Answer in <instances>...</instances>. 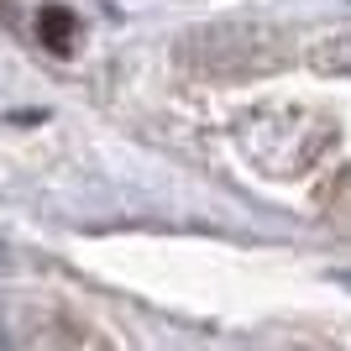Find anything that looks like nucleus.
<instances>
[{"label": "nucleus", "instance_id": "2", "mask_svg": "<svg viewBox=\"0 0 351 351\" xmlns=\"http://www.w3.org/2000/svg\"><path fill=\"white\" fill-rule=\"evenodd\" d=\"M37 32H43V43L53 47V53H69V32H73V16H69V11H43Z\"/></svg>", "mask_w": 351, "mask_h": 351}, {"label": "nucleus", "instance_id": "1", "mask_svg": "<svg viewBox=\"0 0 351 351\" xmlns=\"http://www.w3.org/2000/svg\"><path fill=\"white\" fill-rule=\"evenodd\" d=\"M184 58L205 73H247V69H273L283 58V43H278V32L236 21V27L194 32L189 43H184Z\"/></svg>", "mask_w": 351, "mask_h": 351}, {"label": "nucleus", "instance_id": "4", "mask_svg": "<svg viewBox=\"0 0 351 351\" xmlns=\"http://www.w3.org/2000/svg\"><path fill=\"white\" fill-rule=\"evenodd\" d=\"M0 267H5V247H0Z\"/></svg>", "mask_w": 351, "mask_h": 351}, {"label": "nucleus", "instance_id": "3", "mask_svg": "<svg viewBox=\"0 0 351 351\" xmlns=\"http://www.w3.org/2000/svg\"><path fill=\"white\" fill-rule=\"evenodd\" d=\"M0 341H5V320H0Z\"/></svg>", "mask_w": 351, "mask_h": 351}]
</instances>
